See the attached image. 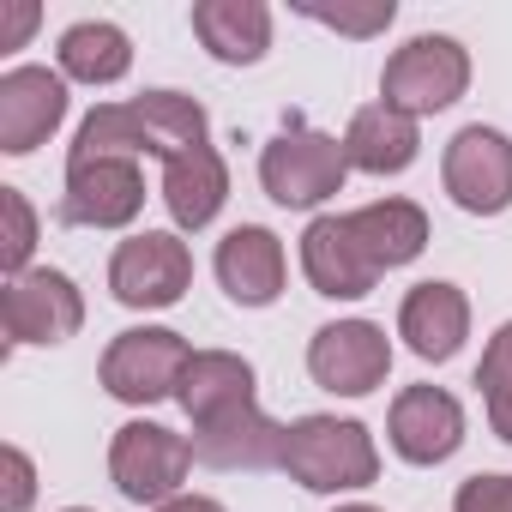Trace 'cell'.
<instances>
[{"label": "cell", "mask_w": 512, "mask_h": 512, "mask_svg": "<svg viewBox=\"0 0 512 512\" xmlns=\"http://www.w3.org/2000/svg\"><path fill=\"white\" fill-rule=\"evenodd\" d=\"M278 470H290V482H302L314 494H338V488H368L380 476V452H374L362 422L302 416L284 434V464Z\"/></svg>", "instance_id": "obj_1"}, {"label": "cell", "mask_w": 512, "mask_h": 512, "mask_svg": "<svg viewBox=\"0 0 512 512\" xmlns=\"http://www.w3.org/2000/svg\"><path fill=\"white\" fill-rule=\"evenodd\" d=\"M350 175V157H344V139L332 133H314L302 121H290L266 151H260V181L278 205L290 211H308V205H326Z\"/></svg>", "instance_id": "obj_2"}, {"label": "cell", "mask_w": 512, "mask_h": 512, "mask_svg": "<svg viewBox=\"0 0 512 512\" xmlns=\"http://www.w3.org/2000/svg\"><path fill=\"white\" fill-rule=\"evenodd\" d=\"M470 85V55L452 37H410L386 73H380V103H392L398 115H440L464 97Z\"/></svg>", "instance_id": "obj_3"}, {"label": "cell", "mask_w": 512, "mask_h": 512, "mask_svg": "<svg viewBox=\"0 0 512 512\" xmlns=\"http://www.w3.org/2000/svg\"><path fill=\"white\" fill-rule=\"evenodd\" d=\"M187 362H193V350L181 344V332H169V326H133V332H121L109 344L103 386L121 404H157V398L181 392Z\"/></svg>", "instance_id": "obj_4"}, {"label": "cell", "mask_w": 512, "mask_h": 512, "mask_svg": "<svg viewBox=\"0 0 512 512\" xmlns=\"http://www.w3.org/2000/svg\"><path fill=\"white\" fill-rule=\"evenodd\" d=\"M187 464H193V440H181L175 428H157V422H127L109 446V476L133 506L175 500V488L187 482Z\"/></svg>", "instance_id": "obj_5"}, {"label": "cell", "mask_w": 512, "mask_h": 512, "mask_svg": "<svg viewBox=\"0 0 512 512\" xmlns=\"http://www.w3.org/2000/svg\"><path fill=\"white\" fill-rule=\"evenodd\" d=\"M187 284H193V253L181 235H163V229L121 241L109 260V290L121 308H175Z\"/></svg>", "instance_id": "obj_6"}, {"label": "cell", "mask_w": 512, "mask_h": 512, "mask_svg": "<svg viewBox=\"0 0 512 512\" xmlns=\"http://www.w3.org/2000/svg\"><path fill=\"white\" fill-rule=\"evenodd\" d=\"M308 374L326 386V392H344V398H368L374 386H386L392 374V344L374 320H338V326H320L314 344H308Z\"/></svg>", "instance_id": "obj_7"}, {"label": "cell", "mask_w": 512, "mask_h": 512, "mask_svg": "<svg viewBox=\"0 0 512 512\" xmlns=\"http://www.w3.org/2000/svg\"><path fill=\"white\" fill-rule=\"evenodd\" d=\"M145 211V175L139 157H91V163H67V193H61V217L79 229H121Z\"/></svg>", "instance_id": "obj_8"}, {"label": "cell", "mask_w": 512, "mask_h": 512, "mask_svg": "<svg viewBox=\"0 0 512 512\" xmlns=\"http://www.w3.org/2000/svg\"><path fill=\"white\" fill-rule=\"evenodd\" d=\"M446 193L470 217H494L512 205V139L494 127H464L446 145Z\"/></svg>", "instance_id": "obj_9"}, {"label": "cell", "mask_w": 512, "mask_h": 512, "mask_svg": "<svg viewBox=\"0 0 512 512\" xmlns=\"http://www.w3.org/2000/svg\"><path fill=\"white\" fill-rule=\"evenodd\" d=\"M0 320H7V344H67L85 326V302L67 272H25L0 296Z\"/></svg>", "instance_id": "obj_10"}, {"label": "cell", "mask_w": 512, "mask_h": 512, "mask_svg": "<svg viewBox=\"0 0 512 512\" xmlns=\"http://www.w3.org/2000/svg\"><path fill=\"white\" fill-rule=\"evenodd\" d=\"M67 121V79L49 67H13L0 79V151L31 157Z\"/></svg>", "instance_id": "obj_11"}, {"label": "cell", "mask_w": 512, "mask_h": 512, "mask_svg": "<svg viewBox=\"0 0 512 512\" xmlns=\"http://www.w3.org/2000/svg\"><path fill=\"white\" fill-rule=\"evenodd\" d=\"M386 434H392L398 458H410V464H440V458H452V452L464 446V410H458V398L440 392V386H404V392L392 398Z\"/></svg>", "instance_id": "obj_12"}, {"label": "cell", "mask_w": 512, "mask_h": 512, "mask_svg": "<svg viewBox=\"0 0 512 512\" xmlns=\"http://www.w3.org/2000/svg\"><path fill=\"white\" fill-rule=\"evenodd\" d=\"M217 284L241 308H272L284 296V241L260 223H241L217 241Z\"/></svg>", "instance_id": "obj_13"}, {"label": "cell", "mask_w": 512, "mask_h": 512, "mask_svg": "<svg viewBox=\"0 0 512 512\" xmlns=\"http://www.w3.org/2000/svg\"><path fill=\"white\" fill-rule=\"evenodd\" d=\"M302 272H308V284L320 290V296H332V302H356V296H368L374 290V266H368V253L356 247V235H350V217H314L308 223V235H302Z\"/></svg>", "instance_id": "obj_14"}, {"label": "cell", "mask_w": 512, "mask_h": 512, "mask_svg": "<svg viewBox=\"0 0 512 512\" xmlns=\"http://www.w3.org/2000/svg\"><path fill=\"white\" fill-rule=\"evenodd\" d=\"M398 338H404L422 362L458 356V344L470 338V302H464V290H458V284H440V278L416 284V290L404 296V308H398Z\"/></svg>", "instance_id": "obj_15"}, {"label": "cell", "mask_w": 512, "mask_h": 512, "mask_svg": "<svg viewBox=\"0 0 512 512\" xmlns=\"http://www.w3.org/2000/svg\"><path fill=\"white\" fill-rule=\"evenodd\" d=\"M284 434L290 428H278L253 404V410H235L223 422L193 428V458L211 470H266V464H284Z\"/></svg>", "instance_id": "obj_16"}, {"label": "cell", "mask_w": 512, "mask_h": 512, "mask_svg": "<svg viewBox=\"0 0 512 512\" xmlns=\"http://www.w3.org/2000/svg\"><path fill=\"white\" fill-rule=\"evenodd\" d=\"M181 410L193 416V428L223 422L235 410H253V368L229 350H193L187 374H181Z\"/></svg>", "instance_id": "obj_17"}, {"label": "cell", "mask_w": 512, "mask_h": 512, "mask_svg": "<svg viewBox=\"0 0 512 512\" xmlns=\"http://www.w3.org/2000/svg\"><path fill=\"white\" fill-rule=\"evenodd\" d=\"M416 151H422V133H416V121L398 115L392 103H368V109H356L350 127H344V157H350V169L398 175V169L416 163Z\"/></svg>", "instance_id": "obj_18"}, {"label": "cell", "mask_w": 512, "mask_h": 512, "mask_svg": "<svg viewBox=\"0 0 512 512\" xmlns=\"http://www.w3.org/2000/svg\"><path fill=\"white\" fill-rule=\"evenodd\" d=\"M193 37L229 61V67H253L272 49V13L260 0H199L193 7Z\"/></svg>", "instance_id": "obj_19"}, {"label": "cell", "mask_w": 512, "mask_h": 512, "mask_svg": "<svg viewBox=\"0 0 512 512\" xmlns=\"http://www.w3.org/2000/svg\"><path fill=\"white\" fill-rule=\"evenodd\" d=\"M350 235L368 253L374 272H392V266H410L416 253L428 247V217L410 199H374V205L350 211Z\"/></svg>", "instance_id": "obj_20"}, {"label": "cell", "mask_w": 512, "mask_h": 512, "mask_svg": "<svg viewBox=\"0 0 512 512\" xmlns=\"http://www.w3.org/2000/svg\"><path fill=\"white\" fill-rule=\"evenodd\" d=\"M223 199H229V169L211 145H193L163 163V205L181 229H205L223 211Z\"/></svg>", "instance_id": "obj_21"}, {"label": "cell", "mask_w": 512, "mask_h": 512, "mask_svg": "<svg viewBox=\"0 0 512 512\" xmlns=\"http://www.w3.org/2000/svg\"><path fill=\"white\" fill-rule=\"evenodd\" d=\"M127 67H133V43H127L121 25L85 19L61 37V73L79 79V85H115Z\"/></svg>", "instance_id": "obj_22"}, {"label": "cell", "mask_w": 512, "mask_h": 512, "mask_svg": "<svg viewBox=\"0 0 512 512\" xmlns=\"http://www.w3.org/2000/svg\"><path fill=\"white\" fill-rule=\"evenodd\" d=\"M133 103H139V115L151 121L163 163L181 157V151H193V145H205V109H199L193 97H181V91H145V97H133Z\"/></svg>", "instance_id": "obj_23"}, {"label": "cell", "mask_w": 512, "mask_h": 512, "mask_svg": "<svg viewBox=\"0 0 512 512\" xmlns=\"http://www.w3.org/2000/svg\"><path fill=\"white\" fill-rule=\"evenodd\" d=\"M476 386H482V398H488V422H494V434L512 446V320L488 338L482 368H476Z\"/></svg>", "instance_id": "obj_24"}, {"label": "cell", "mask_w": 512, "mask_h": 512, "mask_svg": "<svg viewBox=\"0 0 512 512\" xmlns=\"http://www.w3.org/2000/svg\"><path fill=\"white\" fill-rule=\"evenodd\" d=\"M0 217H7V235H0V260H7L13 278H25V260L37 247V211L19 187H0Z\"/></svg>", "instance_id": "obj_25"}, {"label": "cell", "mask_w": 512, "mask_h": 512, "mask_svg": "<svg viewBox=\"0 0 512 512\" xmlns=\"http://www.w3.org/2000/svg\"><path fill=\"white\" fill-rule=\"evenodd\" d=\"M302 13L332 25V31H344V37H374V31L392 25V0H374V7H302Z\"/></svg>", "instance_id": "obj_26"}, {"label": "cell", "mask_w": 512, "mask_h": 512, "mask_svg": "<svg viewBox=\"0 0 512 512\" xmlns=\"http://www.w3.org/2000/svg\"><path fill=\"white\" fill-rule=\"evenodd\" d=\"M452 512H512V476H470Z\"/></svg>", "instance_id": "obj_27"}, {"label": "cell", "mask_w": 512, "mask_h": 512, "mask_svg": "<svg viewBox=\"0 0 512 512\" xmlns=\"http://www.w3.org/2000/svg\"><path fill=\"white\" fill-rule=\"evenodd\" d=\"M31 494H37V470L19 446H7V512H25Z\"/></svg>", "instance_id": "obj_28"}, {"label": "cell", "mask_w": 512, "mask_h": 512, "mask_svg": "<svg viewBox=\"0 0 512 512\" xmlns=\"http://www.w3.org/2000/svg\"><path fill=\"white\" fill-rule=\"evenodd\" d=\"M31 31H37V7H31V0H19V7L0 13V49H19Z\"/></svg>", "instance_id": "obj_29"}, {"label": "cell", "mask_w": 512, "mask_h": 512, "mask_svg": "<svg viewBox=\"0 0 512 512\" xmlns=\"http://www.w3.org/2000/svg\"><path fill=\"white\" fill-rule=\"evenodd\" d=\"M151 512H223V500H211V494H175V500H163Z\"/></svg>", "instance_id": "obj_30"}, {"label": "cell", "mask_w": 512, "mask_h": 512, "mask_svg": "<svg viewBox=\"0 0 512 512\" xmlns=\"http://www.w3.org/2000/svg\"><path fill=\"white\" fill-rule=\"evenodd\" d=\"M338 512H380V506H338Z\"/></svg>", "instance_id": "obj_31"}, {"label": "cell", "mask_w": 512, "mask_h": 512, "mask_svg": "<svg viewBox=\"0 0 512 512\" xmlns=\"http://www.w3.org/2000/svg\"><path fill=\"white\" fill-rule=\"evenodd\" d=\"M67 512H85V506H67Z\"/></svg>", "instance_id": "obj_32"}]
</instances>
